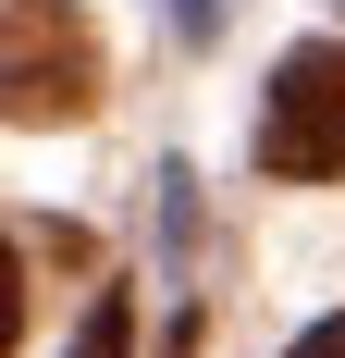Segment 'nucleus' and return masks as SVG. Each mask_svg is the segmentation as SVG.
I'll return each mask as SVG.
<instances>
[{
	"instance_id": "f257e3e1",
	"label": "nucleus",
	"mask_w": 345,
	"mask_h": 358,
	"mask_svg": "<svg viewBox=\"0 0 345 358\" xmlns=\"http://www.w3.org/2000/svg\"><path fill=\"white\" fill-rule=\"evenodd\" d=\"M99 111V25L74 0H0V124Z\"/></svg>"
},
{
	"instance_id": "f03ea898",
	"label": "nucleus",
	"mask_w": 345,
	"mask_h": 358,
	"mask_svg": "<svg viewBox=\"0 0 345 358\" xmlns=\"http://www.w3.org/2000/svg\"><path fill=\"white\" fill-rule=\"evenodd\" d=\"M259 173L284 185H321L345 173V50H284L272 62V111H259Z\"/></svg>"
},
{
	"instance_id": "7ed1b4c3",
	"label": "nucleus",
	"mask_w": 345,
	"mask_h": 358,
	"mask_svg": "<svg viewBox=\"0 0 345 358\" xmlns=\"http://www.w3.org/2000/svg\"><path fill=\"white\" fill-rule=\"evenodd\" d=\"M13 334H25V259L0 248V358H13Z\"/></svg>"
},
{
	"instance_id": "20e7f679",
	"label": "nucleus",
	"mask_w": 345,
	"mask_h": 358,
	"mask_svg": "<svg viewBox=\"0 0 345 358\" xmlns=\"http://www.w3.org/2000/svg\"><path fill=\"white\" fill-rule=\"evenodd\" d=\"M284 358H345V309H333V322H321V334H296V346H284Z\"/></svg>"
},
{
	"instance_id": "39448f33",
	"label": "nucleus",
	"mask_w": 345,
	"mask_h": 358,
	"mask_svg": "<svg viewBox=\"0 0 345 358\" xmlns=\"http://www.w3.org/2000/svg\"><path fill=\"white\" fill-rule=\"evenodd\" d=\"M111 346H124V309H99V334H87V358H111Z\"/></svg>"
}]
</instances>
